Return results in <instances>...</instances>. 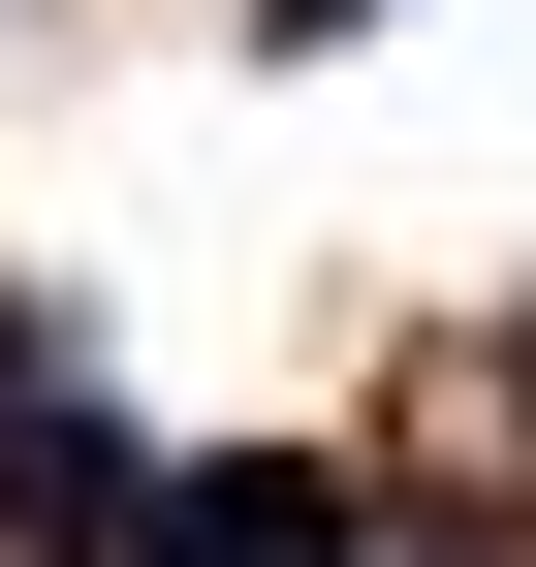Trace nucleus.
I'll return each mask as SVG.
<instances>
[{
    "mask_svg": "<svg viewBox=\"0 0 536 567\" xmlns=\"http://www.w3.org/2000/svg\"><path fill=\"white\" fill-rule=\"evenodd\" d=\"M505 379H536V347H505Z\"/></svg>",
    "mask_w": 536,
    "mask_h": 567,
    "instance_id": "3",
    "label": "nucleus"
},
{
    "mask_svg": "<svg viewBox=\"0 0 536 567\" xmlns=\"http://www.w3.org/2000/svg\"><path fill=\"white\" fill-rule=\"evenodd\" d=\"M158 567H348V473H316V442H221V473H158Z\"/></svg>",
    "mask_w": 536,
    "mask_h": 567,
    "instance_id": "1",
    "label": "nucleus"
},
{
    "mask_svg": "<svg viewBox=\"0 0 536 567\" xmlns=\"http://www.w3.org/2000/svg\"><path fill=\"white\" fill-rule=\"evenodd\" d=\"M252 32H379V0H252Z\"/></svg>",
    "mask_w": 536,
    "mask_h": 567,
    "instance_id": "2",
    "label": "nucleus"
}]
</instances>
